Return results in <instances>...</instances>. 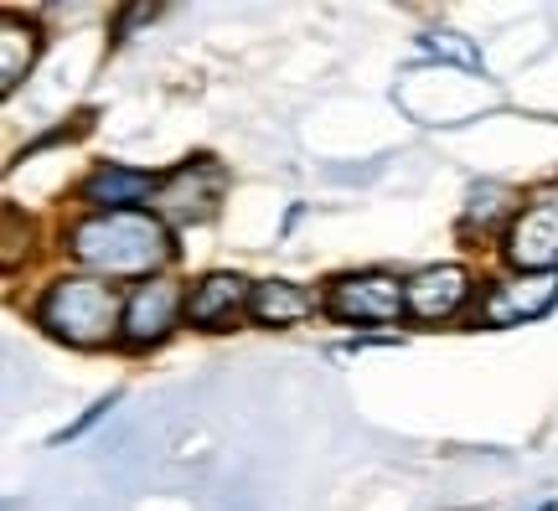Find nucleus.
Masks as SVG:
<instances>
[{"mask_svg": "<svg viewBox=\"0 0 558 511\" xmlns=\"http://www.w3.org/2000/svg\"><path fill=\"white\" fill-rule=\"evenodd\" d=\"M320 311L331 320H341V326H393L399 315H409V300H403V284L393 275L367 269V275L331 279Z\"/></svg>", "mask_w": 558, "mask_h": 511, "instance_id": "obj_3", "label": "nucleus"}, {"mask_svg": "<svg viewBox=\"0 0 558 511\" xmlns=\"http://www.w3.org/2000/svg\"><path fill=\"white\" fill-rule=\"evenodd\" d=\"M177 315H186V295L177 290V279H145L135 295L124 300L120 346H130V352L160 346L166 336L177 331Z\"/></svg>", "mask_w": 558, "mask_h": 511, "instance_id": "obj_6", "label": "nucleus"}, {"mask_svg": "<svg viewBox=\"0 0 558 511\" xmlns=\"http://www.w3.org/2000/svg\"><path fill=\"white\" fill-rule=\"evenodd\" d=\"M316 305L320 300L305 284H295V279H264V284H254L248 315L259 326H269V331H284V326H300L305 315H316Z\"/></svg>", "mask_w": 558, "mask_h": 511, "instance_id": "obj_11", "label": "nucleus"}, {"mask_svg": "<svg viewBox=\"0 0 558 511\" xmlns=\"http://www.w3.org/2000/svg\"><path fill=\"white\" fill-rule=\"evenodd\" d=\"M222 186H228V177H222L218 160H207V156L186 160V166L160 177V192L150 212L166 217V222H207V217L218 212Z\"/></svg>", "mask_w": 558, "mask_h": 511, "instance_id": "obj_5", "label": "nucleus"}, {"mask_svg": "<svg viewBox=\"0 0 558 511\" xmlns=\"http://www.w3.org/2000/svg\"><path fill=\"white\" fill-rule=\"evenodd\" d=\"M248 300H254V290H248L243 275H207L186 295V326H197V331H228L248 311Z\"/></svg>", "mask_w": 558, "mask_h": 511, "instance_id": "obj_10", "label": "nucleus"}, {"mask_svg": "<svg viewBox=\"0 0 558 511\" xmlns=\"http://www.w3.org/2000/svg\"><path fill=\"white\" fill-rule=\"evenodd\" d=\"M471 275L460 264H435V269H418L414 279H403V300H409V315L424 320V326H439L471 305Z\"/></svg>", "mask_w": 558, "mask_h": 511, "instance_id": "obj_8", "label": "nucleus"}, {"mask_svg": "<svg viewBox=\"0 0 558 511\" xmlns=\"http://www.w3.org/2000/svg\"><path fill=\"white\" fill-rule=\"evenodd\" d=\"M32 315H37V326L47 336H58L68 346H83V352H99L109 341H120L124 300L99 275H58L37 295Z\"/></svg>", "mask_w": 558, "mask_h": 511, "instance_id": "obj_2", "label": "nucleus"}, {"mask_svg": "<svg viewBox=\"0 0 558 511\" xmlns=\"http://www.w3.org/2000/svg\"><path fill=\"white\" fill-rule=\"evenodd\" d=\"M156 192H160V177L104 160V166H94V171L83 177L78 202H88L94 212H130V207H140V202H156Z\"/></svg>", "mask_w": 558, "mask_h": 511, "instance_id": "obj_9", "label": "nucleus"}, {"mask_svg": "<svg viewBox=\"0 0 558 511\" xmlns=\"http://www.w3.org/2000/svg\"><path fill=\"white\" fill-rule=\"evenodd\" d=\"M68 254L99 279H160L177 258L166 217L130 207V212H88L68 228Z\"/></svg>", "mask_w": 558, "mask_h": 511, "instance_id": "obj_1", "label": "nucleus"}, {"mask_svg": "<svg viewBox=\"0 0 558 511\" xmlns=\"http://www.w3.org/2000/svg\"><path fill=\"white\" fill-rule=\"evenodd\" d=\"M32 62H37V26L5 11V21H0V88L11 94L32 73Z\"/></svg>", "mask_w": 558, "mask_h": 511, "instance_id": "obj_12", "label": "nucleus"}, {"mask_svg": "<svg viewBox=\"0 0 558 511\" xmlns=\"http://www.w3.org/2000/svg\"><path fill=\"white\" fill-rule=\"evenodd\" d=\"M501 254L518 275H558V192L512 212L501 233Z\"/></svg>", "mask_w": 558, "mask_h": 511, "instance_id": "obj_4", "label": "nucleus"}, {"mask_svg": "<svg viewBox=\"0 0 558 511\" xmlns=\"http://www.w3.org/2000/svg\"><path fill=\"white\" fill-rule=\"evenodd\" d=\"M558 305V275H512L497 279L476 305L481 326H527V320H543V315Z\"/></svg>", "mask_w": 558, "mask_h": 511, "instance_id": "obj_7", "label": "nucleus"}, {"mask_svg": "<svg viewBox=\"0 0 558 511\" xmlns=\"http://www.w3.org/2000/svg\"><path fill=\"white\" fill-rule=\"evenodd\" d=\"M424 47H429V52H445V58H456V62H465V68H481V58L456 37V32H435V37L424 41Z\"/></svg>", "mask_w": 558, "mask_h": 511, "instance_id": "obj_13", "label": "nucleus"}]
</instances>
